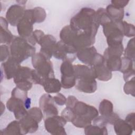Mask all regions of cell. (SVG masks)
<instances>
[{"mask_svg": "<svg viewBox=\"0 0 135 135\" xmlns=\"http://www.w3.org/2000/svg\"><path fill=\"white\" fill-rule=\"evenodd\" d=\"M70 25L78 33L95 37L100 24L96 11L91 8L83 7L71 18Z\"/></svg>", "mask_w": 135, "mask_h": 135, "instance_id": "6da1fadb", "label": "cell"}, {"mask_svg": "<svg viewBox=\"0 0 135 135\" xmlns=\"http://www.w3.org/2000/svg\"><path fill=\"white\" fill-rule=\"evenodd\" d=\"M71 109L74 113L71 122L77 128H84L91 124L93 120L99 115V112L94 107L79 100Z\"/></svg>", "mask_w": 135, "mask_h": 135, "instance_id": "7a4b0ae2", "label": "cell"}, {"mask_svg": "<svg viewBox=\"0 0 135 135\" xmlns=\"http://www.w3.org/2000/svg\"><path fill=\"white\" fill-rule=\"evenodd\" d=\"M35 51L34 46L30 44L26 39L20 36H15L11 43V56L20 63L29 57H32L35 54Z\"/></svg>", "mask_w": 135, "mask_h": 135, "instance_id": "3957f363", "label": "cell"}, {"mask_svg": "<svg viewBox=\"0 0 135 135\" xmlns=\"http://www.w3.org/2000/svg\"><path fill=\"white\" fill-rule=\"evenodd\" d=\"M32 63L34 70L44 80L54 77L52 62L41 52L35 53L32 57Z\"/></svg>", "mask_w": 135, "mask_h": 135, "instance_id": "277c9868", "label": "cell"}, {"mask_svg": "<svg viewBox=\"0 0 135 135\" xmlns=\"http://www.w3.org/2000/svg\"><path fill=\"white\" fill-rule=\"evenodd\" d=\"M91 67L94 72L96 79L100 81H108L111 79L112 71L107 67L105 60L101 54H96Z\"/></svg>", "mask_w": 135, "mask_h": 135, "instance_id": "5b68a950", "label": "cell"}, {"mask_svg": "<svg viewBox=\"0 0 135 135\" xmlns=\"http://www.w3.org/2000/svg\"><path fill=\"white\" fill-rule=\"evenodd\" d=\"M72 62L65 60L62 62L60 70L61 73V85L64 89H70L75 85L76 77Z\"/></svg>", "mask_w": 135, "mask_h": 135, "instance_id": "8992f818", "label": "cell"}, {"mask_svg": "<svg viewBox=\"0 0 135 135\" xmlns=\"http://www.w3.org/2000/svg\"><path fill=\"white\" fill-rule=\"evenodd\" d=\"M67 121L62 117L57 115L44 119V126L46 131L52 134H66L64 126Z\"/></svg>", "mask_w": 135, "mask_h": 135, "instance_id": "52a82bcc", "label": "cell"}, {"mask_svg": "<svg viewBox=\"0 0 135 135\" xmlns=\"http://www.w3.org/2000/svg\"><path fill=\"white\" fill-rule=\"evenodd\" d=\"M32 9L25 10L24 15L17 25V30L20 37L28 38L33 33V25L34 24Z\"/></svg>", "mask_w": 135, "mask_h": 135, "instance_id": "ba28073f", "label": "cell"}, {"mask_svg": "<svg viewBox=\"0 0 135 135\" xmlns=\"http://www.w3.org/2000/svg\"><path fill=\"white\" fill-rule=\"evenodd\" d=\"M6 107L13 112L17 120H20L27 114V110L24 106V101L19 98L12 97L6 102Z\"/></svg>", "mask_w": 135, "mask_h": 135, "instance_id": "9c48e42d", "label": "cell"}, {"mask_svg": "<svg viewBox=\"0 0 135 135\" xmlns=\"http://www.w3.org/2000/svg\"><path fill=\"white\" fill-rule=\"evenodd\" d=\"M53 97L49 93L44 94L40 99V108L43 111L45 118L58 114L57 108L54 105Z\"/></svg>", "mask_w": 135, "mask_h": 135, "instance_id": "30bf717a", "label": "cell"}, {"mask_svg": "<svg viewBox=\"0 0 135 135\" xmlns=\"http://www.w3.org/2000/svg\"><path fill=\"white\" fill-rule=\"evenodd\" d=\"M25 12V7L20 4H14L11 6L6 14V19L11 25L17 26L18 22L23 17Z\"/></svg>", "mask_w": 135, "mask_h": 135, "instance_id": "8fae6325", "label": "cell"}, {"mask_svg": "<svg viewBox=\"0 0 135 135\" xmlns=\"http://www.w3.org/2000/svg\"><path fill=\"white\" fill-rule=\"evenodd\" d=\"M56 41L52 35H44L40 40L38 44L41 46L40 52L50 60L55 51Z\"/></svg>", "mask_w": 135, "mask_h": 135, "instance_id": "7c38bea8", "label": "cell"}, {"mask_svg": "<svg viewBox=\"0 0 135 135\" xmlns=\"http://www.w3.org/2000/svg\"><path fill=\"white\" fill-rule=\"evenodd\" d=\"M22 134L34 133L38 128L39 122L28 113L19 120Z\"/></svg>", "mask_w": 135, "mask_h": 135, "instance_id": "4fadbf2b", "label": "cell"}, {"mask_svg": "<svg viewBox=\"0 0 135 135\" xmlns=\"http://www.w3.org/2000/svg\"><path fill=\"white\" fill-rule=\"evenodd\" d=\"M21 66L20 63L15 59L10 56L8 59L1 64V70L5 73L7 79L13 78L18 68Z\"/></svg>", "mask_w": 135, "mask_h": 135, "instance_id": "5bb4252c", "label": "cell"}, {"mask_svg": "<svg viewBox=\"0 0 135 135\" xmlns=\"http://www.w3.org/2000/svg\"><path fill=\"white\" fill-rule=\"evenodd\" d=\"M76 52L77 51L73 47L66 45L60 40L56 43V47L53 55L58 60L65 61L68 59V54L74 55Z\"/></svg>", "mask_w": 135, "mask_h": 135, "instance_id": "9a60e30c", "label": "cell"}, {"mask_svg": "<svg viewBox=\"0 0 135 135\" xmlns=\"http://www.w3.org/2000/svg\"><path fill=\"white\" fill-rule=\"evenodd\" d=\"M97 53L96 49L93 46H91L78 51L76 55L80 61L91 66Z\"/></svg>", "mask_w": 135, "mask_h": 135, "instance_id": "2e32d148", "label": "cell"}, {"mask_svg": "<svg viewBox=\"0 0 135 135\" xmlns=\"http://www.w3.org/2000/svg\"><path fill=\"white\" fill-rule=\"evenodd\" d=\"M77 34L78 32L73 29L70 25H68L62 28L60 33V37L61 41L65 44L72 46Z\"/></svg>", "mask_w": 135, "mask_h": 135, "instance_id": "e0dca14e", "label": "cell"}, {"mask_svg": "<svg viewBox=\"0 0 135 135\" xmlns=\"http://www.w3.org/2000/svg\"><path fill=\"white\" fill-rule=\"evenodd\" d=\"M122 63L120 71L123 74V79L126 82L132 76H134V70L133 68L134 61L126 56L121 58Z\"/></svg>", "mask_w": 135, "mask_h": 135, "instance_id": "ac0fdd59", "label": "cell"}, {"mask_svg": "<svg viewBox=\"0 0 135 135\" xmlns=\"http://www.w3.org/2000/svg\"><path fill=\"white\" fill-rule=\"evenodd\" d=\"M75 86L80 92L86 93H92L97 89V83L95 79L84 81L76 80Z\"/></svg>", "mask_w": 135, "mask_h": 135, "instance_id": "d6986e66", "label": "cell"}, {"mask_svg": "<svg viewBox=\"0 0 135 135\" xmlns=\"http://www.w3.org/2000/svg\"><path fill=\"white\" fill-rule=\"evenodd\" d=\"M113 124L114 131L118 135H130L134 131L128 123L120 118L117 119Z\"/></svg>", "mask_w": 135, "mask_h": 135, "instance_id": "ffe728a7", "label": "cell"}, {"mask_svg": "<svg viewBox=\"0 0 135 135\" xmlns=\"http://www.w3.org/2000/svg\"><path fill=\"white\" fill-rule=\"evenodd\" d=\"M42 86L47 93H57L62 88L61 82L55 77L46 78Z\"/></svg>", "mask_w": 135, "mask_h": 135, "instance_id": "44dd1931", "label": "cell"}, {"mask_svg": "<svg viewBox=\"0 0 135 135\" xmlns=\"http://www.w3.org/2000/svg\"><path fill=\"white\" fill-rule=\"evenodd\" d=\"M32 69L27 66H20L16 72L13 79L15 84L27 81H32Z\"/></svg>", "mask_w": 135, "mask_h": 135, "instance_id": "7402d4cb", "label": "cell"}, {"mask_svg": "<svg viewBox=\"0 0 135 135\" xmlns=\"http://www.w3.org/2000/svg\"><path fill=\"white\" fill-rule=\"evenodd\" d=\"M1 43L10 44L14 39V36L8 28V22L6 19L1 17Z\"/></svg>", "mask_w": 135, "mask_h": 135, "instance_id": "603a6c76", "label": "cell"}, {"mask_svg": "<svg viewBox=\"0 0 135 135\" xmlns=\"http://www.w3.org/2000/svg\"><path fill=\"white\" fill-rule=\"evenodd\" d=\"M105 11L112 21L120 22L122 21L124 17L123 8L110 4L107 6Z\"/></svg>", "mask_w": 135, "mask_h": 135, "instance_id": "cb8c5ba5", "label": "cell"}, {"mask_svg": "<svg viewBox=\"0 0 135 135\" xmlns=\"http://www.w3.org/2000/svg\"><path fill=\"white\" fill-rule=\"evenodd\" d=\"M108 69L111 71H120L121 68L122 60L120 56H112L104 59Z\"/></svg>", "mask_w": 135, "mask_h": 135, "instance_id": "d4e9b609", "label": "cell"}, {"mask_svg": "<svg viewBox=\"0 0 135 135\" xmlns=\"http://www.w3.org/2000/svg\"><path fill=\"white\" fill-rule=\"evenodd\" d=\"M84 133L86 135H105L108 134V131L106 127H101L97 125L90 124L84 128Z\"/></svg>", "mask_w": 135, "mask_h": 135, "instance_id": "484cf974", "label": "cell"}, {"mask_svg": "<svg viewBox=\"0 0 135 135\" xmlns=\"http://www.w3.org/2000/svg\"><path fill=\"white\" fill-rule=\"evenodd\" d=\"M2 134H22L20 122L14 120L9 123L6 128L1 130Z\"/></svg>", "mask_w": 135, "mask_h": 135, "instance_id": "4316f807", "label": "cell"}, {"mask_svg": "<svg viewBox=\"0 0 135 135\" xmlns=\"http://www.w3.org/2000/svg\"><path fill=\"white\" fill-rule=\"evenodd\" d=\"M123 52V46L122 44L108 46L103 53V57L104 59H106L108 57L112 56H120L122 55Z\"/></svg>", "mask_w": 135, "mask_h": 135, "instance_id": "83f0119b", "label": "cell"}, {"mask_svg": "<svg viewBox=\"0 0 135 135\" xmlns=\"http://www.w3.org/2000/svg\"><path fill=\"white\" fill-rule=\"evenodd\" d=\"M99 112L103 116L110 115L113 113L112 103L107 99L103 100L100 103Z\"/></svg>", "mask_w": 135, "mask_h": 135, "instance_id": "f1b7e54d", "label": "cell"}, {"mask_svg": "<svg viewBox=\"0 0 135 135\" xmlns=\"http://www.w3.org/2000/svg\"><path fill=\"white\" fill-rule=\"evenodd\" d=\"M32 16L34 23L43 22L46 16L44 9L40 7H36L32 9Z\"/></svg>", "mask_w": 135, "mask_h": 135, "instance_id": "f546056e", "label": "cell"}, {"mask_svg": "<svg viewBox=\"0 0 135 135\" xmlns=\"http://www.w3.org/2000/svg\"><path fill=\"white\" fill-rule=\"evenodd\" d=\"M134 39L132 38L128 42L127 46L124 50V56L128 57L134 61Z\"/></svg>", "mask_w": 135, "mask_h": 135, "instance_id": "4dcf8cb0", "label": "cell"}, {"mask_svg": "<svg viewBox=\"0 0 135 135\" xmlns=\"http://www.w3.org/2000/svg\"><path fill=\"white\" fill-rule=\"evenodd\" d=\"M123 35L127 37H133L134 36V26L133 24L128 23L126 21H122Z\"/></svg>", "mask_w": 135, "mask_h": 135, "instance_id": "1f68e13d", "label": "cell"}, {"mask_svg": "<svg viewBox=\"0 0 135 135\" xmlns=\"http://www.w3.org/2000/svg\"><path fill=\"white\" fill-rule=\"evenodd\" d=\"M27 113L35 119L39 123L43 119L44 114L40 108L33 107L27 110Z\"/></svg>", "mask_w": 135, "mask_h": 135, "instance_id": "d6a6232c", "label": "cell"}, {"mask_svg": "<svg viewBox=\"0 0 135 135\" xmlns=\"http://www.w3.org/2000/svg\"><path fill=\"white\" fill-rule=\"evenodd\" d=\"M134 77L133 76L131 80L126 81L123 87V90L126 94H131L134 97Z\"/></svg>", "mask_w": 135, "mask_h": 135, "instance_id": "836d02e7", "label": "cell"}, {"mask_svg": "<svg viewBox=\"0 0 135 135\" xmlns=\"http://www.w3.org/2000/svg\"><path fill=\"white\" fill-rule=\"evenodd\" d=\"M9 56L8 47L6 45H2L1 46V61L3 62L6 61Z\"/></svg>", "mask_w": 135, "mask_h": 135, "instance_id": "e575fe53", "label": "cell"}, {"mask_svg": "<svg viewBox=\"0 0 135 135\" xmlns=\"http://www.w3.org/2000/svg\"><path fill=\"white\" fill-rule=\"evenodd\" d=\"M53 100L54 102L60 106L65 104L66 101V98L65 97L60 93H57L56 95L53 97Z\"/></svg>", "mask_w": 135, "mask_h": 135, "instance_id": "d590c367", "label": "cell"}, {"mask_svg": "<svg viewBox=\"0 0 135 135\" xmlns=\"http://www.w3.org/2000/svg\"><path fill=\"white\" fill-rule=\"evenodd\" d=\"M78 101V100L74 97L73 95H69L68 98V99H66V107L69 108H72L75 103Z\"/></svg>", "mask_w": 135, "mask_h": 135, "instance_id": "8d00e7d4", "label": "cell"}, {"mask_svg": "<svg viewBox=\"0 0 135 135\" xmlns=\"http://www.w3.org/2000/svg\"><path fill=\"white\" fill-rule=\"evenodd\" d=\"M125 121L128 123L134 130V113L132 112L128 114L126 117Z\"/></svg>", "mask_w": 135, "mask_h": 135, "instance_id": "74e56055", "label": "cell"}, {"mask_svg": "<svg viewBox=\"0 0 135 135\" xmlns=\"http://www.w3.org/2000/svg\"><path fill=\"white\" fill-rule=\"evenodd\" d=\"M129 2V1H112L111 3L112 5H114L116 6L123 8L124 6H126L128 3Z\"/></svg>", "mask_w": 135, "mask_h": 135, "instance_id": "f35d334b", "label": "cell"}]
</instances>
